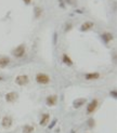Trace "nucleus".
I'll return each instance as SVG.
<instances>
[{
    "label": "nucleus",
    "mask_w": 117,
    "mask_h": 133,
    "mask_svg": "<svg viewBox=\"0 0 117 133\" xmlns=\"http://www.w3.org/2000/svg\"><path fill=\"white\" fill-rule=\"evenodd\" d=\"M36 80H37L38 83L47 84L50 82V78L47 75H44V74H38L37 77H36Z\"/></svg>",
    "instance_id": "obj_1"
},
{
    "label": "nucleus",
    "mask_w": 117,
    "mask_h": 133,
    "mask_svg": "<svg viewBox=\"0 0 117 133\" xmlns=\"http://www.w3.org/2000/svg\"><path fill=\"white\" fill-rule=\"evenodd\" d=\"M93 27V23H91V22H86V23H83L82 26H81V30L82 31H85V30H88V29L90 28H92Z\"/></svg>",
    "instance_id": "obj_8"
},
{
    "label": "nucleus",
    "mask_w": 117,
    "mask_h": 133,
    "mask_svg": "<svg viewBox=\"0 0 117 133\" xmlns=\"http://www.w3.org/2000/svg\"><path fill=\"white\" fill-rule=\"evenodd\" d=\"M63 62H64L65 64L70 65V66H71V65H73V62H72V60H71V58L67 56L66 54H63Z\"/></svg>",
    "instance_id": "obj_15"
},
{
    "label": "nucleus",
    "mask_w": 117,
    "mask_h": 133,
    "mask_svg": "<svg viewBox=\"0 0 117 133\" xmlns=\"http://www.w3.org/2000/svg\"><path fill=\"white\" fill-rule=\"evenodd\" d=\"M35 14H36V17H39L40 16V14H41V12H42V10H41L39 7H37V8H35Z\"/></svg>",
    "instance_id": "obj_16"
},
{
    "label": "nucleus",
    "mask_w": 117,
    "mask_h": 133,
    "mask_svg": "<svg viewBox=\"0 0 117 133\" xmlns=\"http://www.w3.org/2000/svg\"><path fill=\"white\" fill-rule=\"evenodd\" d=\"M55 123H56V119H54V120H53L52 125H51V126L49 127V128H50V129H51V128H53V127H54V125H55Z\"/></svg>",
    "instance_id": "obj_18"
},
{
    "label": "nucleus",
    "mask_w": 117,
    "mask_h": 133,
    "mask_svg": "<svg viewBox=\"0 0 117 133\" xmlns=\"http://www.w3.org/2000/svg\"><path fill=\"white\" fill-rule=\"evenodd\" d=\"M97 106H98V101L97 100H93V101L88 105V107H87V113L88 114L93 113V111L95 110V108H97Z\"/></svg>",
    "instance_id": "obj_4"
},
{
    "label": "nucleus",
    "mask_w": 117,
    "mask_h": 133,
    "mask_svg": "<svg viewBox=\"0 0 117 133\" xmlns=\"http://www.w3.org/2000/svg\"><path fill=\"white\" fill-rule=\"evenodd\" d=\"M50 119V116H49V114H44L42 118H41V120H40V126H47V123H48V121H49Z\"/></svg>",
    "instance_id": "obj_9"
},
{
    "label": "nucleus",
    "mask_w": 117,
    "mask_h": 133,
    "mask_svg": "<svg viewBox=\"0 0 117 133\" xmlns=\"http://www.w3.org/2000/svg\"><path fill=\"white\" fill-rule=\"evenodd\" d=\"M12 123V119L10 117H4L3 120H2V126L4 127V128H8V127H10Z\"/></svg>",
    "instance_id": "obj_10"
},
{
    "label": "nucleus",
    "mask_w": 117,
    "mask_h": 133,
    "mask_svg": "<svg viewBox=\"0 0 117 133\" xmlns=\"http://www.w3.org/2000/svg\"><path fill=\"white\" fill-rule=\"evenodd\" d=\"M31 1H32V0H24V2H25L26 4H29V3H31Z\"/></svg>",
    "instance_id": "obj_20"
},
{
    "label": "nucleus",
    "mask_w": 117,
    "mask_h": 133,
    "mask_svg": "<svg viewBox=\"0 0 117 133\" xmlns=\"http://www.w3.org/2000/svg\"><path fill=\"white\" fill-rule=\"evenodd\" d=\"M85 103H86V99H77L76 101H74L73 105L75 108H79L80 106H82Z\"/></svg>",
    "instance_id": "obj_7"
},
{
    "label": "nucleus",
    "mask_w": 117,
    "mask_h": 133,
    "mask_svg": "<svg viewBox=\"0 0 117 133\" xmlns=\"http://www.w3.org/2000/svg\"><path fill=\"white\" fill-rule=\"evenodd\" d=\"M72 133H75V132H74V131H72Z\"/></svg>",
    "instance_id": "obj_22"
},
{
    "label": "nucleus",
    "mask_w": 117,
    "mask_h": 133,
    "mask_svg": "<svg viewBox=\"0 0 117 133\" xmlns=\"http://www.w3.org/2000/svg\"><path fill=\"white\" fill-rule=\"evenodd\" d=\"M16 99H17V93H15V92H10L5 95V100L8 102H14Z\"/></svg>",
    "instance_id": "obj_6"
},
{
    "label": "nucleus",
    "mask_w": 117,
    "mask_h": 133,
    "mask_svg": "<svg viewBox=\"0 0 117 133\" xmlns=\"http://www.w3.org/2000/svg\"><path fill=\"white\" fill-rule=\"evenodd\" d=\"M56 42V34H54V43Z\"/></svg>",
    "instance_id": "obj_21"
},
{
    "label": "nucleus",
    "mask_w": 117,
    "mask_h": 133,
    "mask_svg": "<svg viewBox=\"0 0 117 133\" xmlns=\"http://www.w3.org/2000/svg\"><path fill=\"white\" fill-rule=\"evenodd\" d=\"M15 82L17 84H20V85H25V84L28 83V77L26 75H21L19 77H16Z\"/></svg>",
    "instance_id": "obj_2"
},
{
    "label": "nucleus",
    "mask_w": 117,
    "mask_h": 133,
    "mask_svg": "<svg viewBox=\"0 0 117 133\" xmlns=\"http://www.w3.org/2000/svg\"><path fill=\"white\" fill-rule=\"evenodd\" d=\"M10 63V58L9 57H0V67H4Z\"/></svg>",
    "instance_id": "obj_12"
},
{
    "label": "nucleus",
    "mask_w": 117,
    "mask_h": 133,
    "mask_svg": "<svg viewBox=\"0 0 117 133\" xmlns=\"http://www.w3.org/2000/svg\"><path fill=\"white\" fill-rule=\"evenodd\" d=\"M102 38H103V40L105 41V42H109V41L113 40V35L110 34V32H105V34L102 35Z\"/></svg>",
    "instance_id": "obj_13"
},
{
    "label": "nucleus",
    "mask_w": 117,
    "mask_h": 133,
    "mask_svg": "<svg viewBox=\"0 0 117 133\" xmlns=\"http://www.w3.org/2000/svg\"><path fill=\"white\" fill-rule=\"evenodd\" d=\"M34 130H35L34 127L27 125V126H25L23 128V133H33V132H34Z\"/></svg>",
    "instance_id": "obj_14"
},
{
    "label": "nucleus",
    "mask_w": 117,
    "mask_h": 133,
    "mask_svg": "<svg viewBox=\"0 0 117 133\" xmlns=\"http://www.w3.org/2000/svg\"><path fill=\"white\" fill-rule=\"evenodd\" d=\"M111 95H113V96L116 99V92H115V91H113V92H111Z\"/></svg>",
    "instance_id": "obj_19"
},
{
    "label": "nucleus",
    "mask_w": 117,
    "mask_h": 133,
    "mask_svg": "<svg viewBox=\"0 0 117 133\" xmlns=\"http://www.w3.org/2000/svg\"><path fill=\"white\" fill-rule=\"evenodd\" d=\"M24 53H25V47L20 46L13 51V55L14 56H16V57H22L24 55Z\"/></svg>",
    "instance_id": "obj_3"
},
{
    "label": "nucleus",
    "mask_w": 117,
    "mask_h": 133,
    "mask_svg": "<svg viewBox=\"0 0 117 133\" xmlns=\"http://www.w3.org/2000/svg\"><path fill=\"white\" fill-rule=\"evenodd\" d=\"M66 2L67 3H70V4H72V5H74V4L77 3V0H66Z\"/></svg>",
    "instance_id": "obj_17"
},
{
    "label": "nucleus",
    "mask_w": 117,
    "mask_h": 133,
    "mask_svg": "<svg viewBox=\"0 0 117 133\" xmlns=\"http://www.w3.org/2000/svg\"><path fill=\"white\" fill-rule=\"evenodd\" d=\"M56 101H58V96H56V95H50V96L47 97V104L49 106L55 105Z\"/></svg>",
    "instance_id": "obj_5"
},
{
    "label": "nucleus",
    "mask_w": 117,
    "mask_h": 133,
    "mask_svg": "<svg viewBox=\"0 0 117 133\" xmlns=\"http://www.w3.org/2000/svg\"><path fill=\"white\" fill-rule=\"evenodd\" d=\"M99 77H100L99 73H91V74H87L86 79H88V80H92V79H98Z\"/></svg>",
    "instance_id": "obj_11"
}]
</instances>
